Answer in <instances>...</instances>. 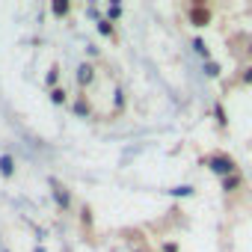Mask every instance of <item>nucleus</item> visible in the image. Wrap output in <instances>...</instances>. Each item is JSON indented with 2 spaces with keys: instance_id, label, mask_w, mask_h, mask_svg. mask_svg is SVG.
Returning <instances> with one entry per match:
<instances>
[{
  "instance_id": "nucleus-1",
  "label": "nucleus",
  "mask_w": 252,
  "mask_h": 252,
  "mask_svg": "<svg viewBox=\"0 0 252 252\" xmlns=\"http://www.w3.org/2000/svg\"><path fill=\"white\" fill-rule=\"evenodd\" d=\"M187 18H190L193 27H208V24H211V9H208L205 3H190Z\"/></svg>"
},
{
  "instance_id": "nucleus-2",
  "label": "nucleus",
  "mask_w": 252,
  "mask_h": 252,
  "mask_svg": "<svg viewBox=\"0 0 252 252\" xmlns=\"http://www.w3.org/2000/svg\"><path fill=\"white\" fill-rule=\"evenodd\" d=\"M211 169L217 172V175H222V178H228V175H234V160L228 158V155H214L211 160Z\"/></svg>"
},
{
  "instance_id": "nucleus-3",
  "label": "nucleus",
  "mask_w": 252,
  "mask_h": 252,
  "mask_svg": "<svg viewBox=\"0 0 252 252\" xmlns=\"http://www.w3.org/2000/svg\"><path fill=\"white\" fill-rule=\"evenodd\" d=\"M77 83H80V86H92V83H95V68H92L89 63H83V65L77 68Z\"/></svg>"
},
{
  "instance_id": "nucleus-4",
  "label": "nucleus",
  "mask_w": 252,
  "mask_h": 252,
  "mask_svg": "<svg viewBox=\"0 0 252 252\" xmlns=\"http://www.w3.org/2000/svg\"><path fill=\"white\" fill-rule=\"evenodd\" d=\"M51 12H54L57 18H65V15L71 12V3H68V0H54V3H51Z\"/></svg>"
},
{
  "instance_id": "nucleus-5",
  "label": "nucleus",
  "mask_w": 252,
  "mask_h": 252,
  "mask_svg": "<svg viewBox=\"0 0 252 252\" xmlns=\"http://www.w3.org/2000/svg\"><path fill=\"white\" fill-rule=\"evenodd\" d=\"M54 196H57V202H60L63 208H68V193H65V187H60V184H54Z\"/></svg>"
},
{
  "instance_id": "nucleus-6",
  "label": "nucleus",
  "mask_w": 252,
  "mask_h": 252,
  "mask_svg": "<svg viewBox=\"0 0 252 252\" xmlns=\"http://www.w3.org/2000/svg\"><path fill=\"white\" fill-rule=\"evenodd\" d=\"M0 172H3L6 178L12 175V158H3V160H0Z\"/></svg>"
},
{
  "instance_id": "nucleus-7",
  "label": "nucleus",
  "mask_w": 252,
  "mask_h": 252,
  "mask_svg": "<svg viewBox=\"0 0 252 252\" xmlns=\"http://www.w3.org/2000/svg\"><path fill=\"white\" fill-rule=\"evenodd\" d=\"M98 30H101L104 36H113V24H110V21H98Z\"/></svg>"
},
{
  "instance_id": "nucleus-8",
  "label": "nucleus",
  "mask_w": 252,
  "mask_h": 252,
  "mask_svg": "<svg viewBox=\"0 0 252 252\" xmlns=\"http://www.w3.org/2000/svg\"><path fill=\"white\" fill-rule=\"evenodd\" d=\"M51 101H54V104H63V101H65V92H63V89H54V92H51Z\"/></svg>"
},
{
  "instance_id": "nucleus-9",
  "label": "nucleus",
  "mask_w": 252,
  "mask_h": 252,
  "mask_svg": "<svg viewBox=\"0 0 252 252\" xmlns=\"http://www.w3.org/2000/svg\"><path fill=\"white\" fill-rule=\"evenodd\" d=\"M237 184H240V178H237V175H231V178H225V181H222V187H225V190H231V187H237Z\"/></svg>"
},
{
  "instance_id": "nucleus-10",
  "label": "nucleus",
  "mask_w": 252,
  "mask_h": 252,
  "mask_svg": "<svg viewBox=\"0 0 252 252\" xmlns=\"http://www.w3.org/2000/svg\"><path fill=\"white\" fill-rule=\"evenodd\" d=\"M193 48H196L199 54H205V57H208V48H205V42H199V39H196V42H193Z\"/></svg>"
},
{
  "instance_id": "nucleus-11",
  "label": "nucleus",
  "mask_w": 252,
  "mask_h": 252,
  "mask_svg": "<svg viewBox=\"0 0 252 252\" xmlns=\"http://www.w3.org/2000/svg\"><path fill=\"white\" fill-rule=\"evenodd\" d=\"M57 74H60V68L54 65V68H51V74H48V83H57Z\"/></svg>"
},
{
  "instance_id": "nucleus-12",
  "label": "nucleus",
  "mask_w": 252,
  "mask_h": 252,
  "mask_svg": "<svg viewBox=\"0 0 252 252\" xmlns=\"http://www.w3.org/2000/svg\"><path fill=\"white\" fill-rule=\"evenodd\" d=\"M77 113H89V104H86V101H83V98H80V101H77Z\"/></svg>"
},
{
  "instance_id": "nucleus-13",
  "label": "nucleus",
  "mask_w": 252,
  "mask_h": 252,
  "mask_svg": "<svg viewBox=\"0 0 252 252\" xmlns=\"http://www.w3.org/2000/svg\"><path fill=\"white\" fill-rule=\"evenodd\" d=\"M243 83H252V65H249V68L243 71Z\"/></svg>"
}]
</instances>
